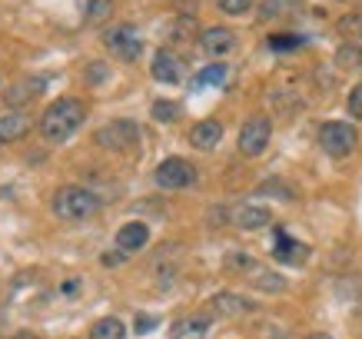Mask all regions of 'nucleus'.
Masks as SVG:
<instances>
[{
	"mask_svg": "<svg viewBox=\"0 0 362 339\" xmlns=\"http://www.w3.org/2000/svg\"><path fill=\"white\" fill-rule=\"evenodd\" d=\"M87 120V103L77 97H60L40 117V137L47 143H66Z\"/></svg>",
	"mask_w": 362,
	"mask_h": 339,
	"instance_id": "f257e3e1",
	"label": "nucleus"
},
{
	"mask_svg": "<svg viewBox=\"0 0 362 339\" xmlns=\"http://www.w3.org/2000/svg\"><path fill=\"white\" fill-rule=\"evenodd\" d=\"M223 266L230 270V273L243 276L250 286H256L259 293H286V276H279L276 270H269L266 263H259L256 256H250V253L243 250H230L226 253V260H223Z\"/></svg>",
	"mask_w": 362,
	"mask_h": 339,
	"instance_id": "f03ea898",
	"label": "nucleus"
},
{
	"mask_svg": "<svg viewBox=\"0 0 362 339\" xmlns=\"http://www.w3.org/2000/svg\"><path fill=\"white\" fill-rule=\"evenodd\" d=\"M100 197L87 186H60L50 200V209L57 213V219H66V223H83V219L97 217L100 213Z\"/></svg>",
	"mask_w": 362,
	"mask_h": 339,
	"instance_id": "7ed1b4c3",
	"label": "nucleus"
},
{
	"mask_svg": "<svg viewBox=\"0 0 362 339\" xmlns=\"http://www.w3.org/2000/svg\"><path fill=\"white\" fill-rule=\"evenodd\" d=\"M319 140V150L332 160H342V156H349L356 146H359V130L352 127V123H342V120H329L322 123L316 133Z\"/></svg>",
	"mask_w": 362,
	"mask_h": 339,
	"instance_id": "20e7f679",
	"label": "nucleus"
},
{
	"mask_svg": "<svg viewBox=\"0 0 362 339\" xmlns=\"http://www.w3.org/2000/svg\"><path fill=\"white\" fill-rule=\"evenodd\" d=\"M93 143L103 146V150H117V154H123V150H133V146L140 143V127H136L133 120H110L93 133Z\"/></svg>",
	"mask_w": 362,
	"mask_h": 339,
	"instance_id": "39448f33",
	"label": "nucleus"
},
{
	"mask_svg": "<svg viewBox=\"0 0 362 339\" xmlns=\"http://www.w3.org/2000/svg\"><path fill=\"white\" fill-rule=\"evenodd\" d=\"M269 140H273V120L263 117V113H256V117H250V120L243 123L240 137H236V146H240L243 156H259V154H266Z\"/></svg>",
	"mask_w": 362,
	"mask_h": 339,
	"instance_id": "423d86ee",
	"label": "nucleus"
},
{
	"mask_svg": "<svg viewBox=\"0 0 362 339\" xmlns=\"http://www.w3.org/2000/svg\"><path fill=\"white\" fill-rule=\"evenodd\" d=\"M153 180L160 190H187V186L197 183V166L183 156H166L163 163L156 166Z\"/></svg>",
	"mask_w": 362,
	"mask_h": 339,
	"instance_id": "0eeeda50",
	"label": "nucleus"
},
{
	"mask_svg": "<svg viewBox=\"0 0 362 339\" xmlns=\"http://www.w3.org/2000/svg\"><path fill=\"white\" fill-rule=\"evenodd\" d=\"M103 47L120 60H136L143 54V37L133 23H117L110 30H103Z\"/></svg>",
	"mask_w": 362,
	"mask_h": 339,
	"instance_id": "6e6552de",
	"label": "nucleus"
},
{
	"mask_svg": "<svg viewBox=\"0 0 362 339\" xmlns=\"http://www.w3.org/2000/svg\"><path fill=\"white\" fill-rule=\"evenodd\" d=\"M236 44H240V40H236V33H233L230 27H206V30L199 33V50L206 57H216V60L233 54Z\"/></svg>",
	"mask_w": 362,
	"mask_h": 339,
	"instance_id": "1a4fd4ad",
	"label": "nucleus"
},
{
	"mask_svg": "<svg viewBox=\"0 0 362 339\" xmlns=\"http://www.w3.org/2000/svg\"><path fill=\"white\" fill-rule=\"evenodd\" d=\"M150 74H153L156 84H180L183 80V74H187V67H183V60L173 54V50H156L153 54V64H150Z\"/></svg>",
	"mask_w": 362,
	"mask_h": 339,
	"instance_id": "9d476101",
	"label": "nucleus"
},
{
	"mask_svg": "<svg viewBox=\"0 0 362 339\" xmlns=\"http://www.w3.org/2000/svg\"><path fill=\"white\" fill-rule=\"evenodd\" d=\"M117 250L123 253V256H130V253L143 250L146 243H150V226L146 223H140V219H130V223H123L120 230H117Z\"/></svg>",
	"mask_w": 362,
	"mask_h": 339,
	"instance_id": "9b49d317",
	"label": "nucleus"
},
{
	"mask_svg": "<svg viewBox=\"0 0 362 339\" xmlns=\"http://www.w3.org/2000/svg\"><path fill=\"white\" fill-rule=\"evenodd\" d=\"M223 140V123L220 120H199L193 130H189V143L197 146L199 154H209V150H216Z\"/></svg>",
	"mask_w": 362,
	"mask_h": 339,
	"instance_id": "f8f14e48",
	"label": "nucleus"
},
{
	"mask_svg": "<svg viewBox=\"0 0 362 339\" xmlns=\"http://www.w3.org/2000/svg\"><path fill=\"white\" fill-rule=\"evenodd\" d=\"M209 309L223 319H233V316H246V313H252V303L246 299V296H236V293H216L213 299H209Z\"/></svg>",
	"mask_w": 362,
	"mask_h": 339,
	"instance_id": "ddd939ff",
	"label": "nucleus"
},
{
	"mask_svg": "<svg viewBox=\"0 0 362 339\" xmlns=\"http://www.w3.org/2000/svg\"><path fill=\"white\" fill-rule=\"evenodd\" d=\"M206 336H209V316L206 313L183 316L170 326V339H206Z\"/></svg>",
	"mask_w": 362,
	"mask_h": 339,
	"instance_id": "4468645a",
	"label": "nucleus"
},
{
	"mask_svg": "<svg viewBox=\"0 0 362 339\" xmlns=\"http://www.w3.org/2000/svg\"><path fill=\"white\" fill-rule=\"evenodd\" d=\"M30 130V117L23 110H7L0 113V143H17Z\"/></svg>",
	"mask_w": 362,
	"mask_h": 339,
	"instance_id": "2eb2a0df",
	"label": "nucleus"
},
{
	"mask_svg": "<svg viewBox=\"0 0 362 339\" xmlns=\"http://www.w3.org/2000/svg\"><path fill=\"white\" fill-rule=\"evenodd\" d=\"M233 223L240 226V230H263V226H269L273 223V213L266 207H252V203H246V207L233 209Z\"/></svg>",
	"mask_w": 362,
	"mask_h": 339,
	"instance_id": "dca6fc26",
	"label": "nucleus"
},
{
	"mask_svg": "<svg viewBox=\"0 0 362 339\" xmlns=\"http://www.w3.org/2000/svg\"><path fill=\"white\" fill-rule=\"evenodd\" d=\"M44 87H47V80L44 77H23V80H17L11 90H7V103L11 107H21V103H30L33 97H40L44 93Z\"/></svg>",
	"mask_w": 362,
	"mask_h": 339,
	"instance_id": "f3484780",
	"label": "nucleus"
},
{
	"mask_svg": "<svg viewBox=\"0 0 362 339\" xmlns=\"http://www.w3.org/2000/svg\"><path fill=\"white\" fill-rule=\"evenodd\" d=\"M273 253H276V260H283V263H303L309 256V246L289 240L283 230H276V250Z\"/></svg>",
	"mask_w": 362,
	"mask_h": 339,
	"instance_id": "a211bd4d",
	"label": "nucleus"
},
{
	"mask_svg": "<svg viewBox=\"0 0 362 339\" xmlns=\"http://www.w3.org/2000/svg\"><path fill=\"white\" fill-rule=\"evenodd\" d=\"M80 7V17H83V23H100L107 21L113 11V0H77Z\"/></svg>",
	"mask_w": 362,
	"mask_h": 339,
	"instance_id": "6ab92c4d",
	"label": "nucleus"
},
{
	"mask_svg": "<svg viewBox=\"0 0 362 339\" xmlns=\"http://www.w3.org/2000/svg\"><path fill=\"white\" fill-rule=\"evenodd\" d=\"M90 339H127V326H123L117 316H103L93 323Z\"/></svg>",
	"mask_w": 362,
	"mask_h": 339,
	"instance_id": "aec40b11",
	"label": "nucleus"
},
{
	"mask_svg": "<svg viewBox=\"0 0 362 339\" xmlns=\"http://www.w3.org/2000/svg\"><path fill=\"white\" fill-rule=\"evenodd\" d=\"M339 37H346V44H359L362 40V13H342L339 23H336Z\"/></svg>",
	"mask_w": 362,
	"mask_h": 339,
	"instance_id": "412c9836",
	"label": "nucleus"
},
{
	"mask_svg": "<svg viewBox=\"0 0 362 339\" xmlns=\"http://www.w3.org/2000/svg\"><path fill=\"white\" fill-rule=\"evenodd\" d=\"M150 117H153L156 123H176L183 117V107H180L176 100H156L153 107H150Z\"/></svg>",
	"mask_w": 362,
	"mask_h": 339,
	"instance_id": "4be33fe9",
	"label": "nucleus"
},
{
	"mask_svg": "<svg viewBox=\"0 0 362 339\" xmlns=\"http://www.w3.org/2000/svg\"><path fill=\"white\" fill-rule=\"evenodd\" d=\"M226 80V64H209V67H203L197 77H193V84L189 87L193 90H203L206 84H223Z\"/></svg>",
	"mask_w": 362,
	"mask_h": 339,
	"instance_id": "5701e85b",
	"label": "nucleus"
},
{
	"mask_svg": "<svg viewBox=\"0 0 362 339\" xmlns=\"http://www.w3.org/2000/svg\"><path fill=\"white\" fill-rule=\"evenodd\" d=\"M306 44V37H299V33H273L269 37V50L276 54H286V50H296V47Z\"/></svg>",
	"mask_w": 362,
	"mask_h": 339,
	"instance_id": "b1692460",
	"label": "nucleus"
},
{
	"mask_svg": "<svg viewBox=\"0 0 362 339\" xmlns=\"http://www.w3.org/2000/svg\"><path fill=\"white\" fill-rule=\"evenodd\" d=\"M336 64H339L342 70H352V67H359V64H362L359 44H342L339 50H336Z\"/></svg>",
	"mask_w": 362,
	"mask_h": 339,
	"instance_id": "393cba45",
	"label": "nucleus"
},
{
	"mask_svg": "<svg viewBox=\"0 0 362 339\" xmlns=\"http://www.w3.org/2000/svg\"><path fill=\"white\" fill-rule=\"evenodd\" d=\"M296 11V0H259V17H283Z\"/></svg>",
	"mask_w": 362,
	"mask_h": 339,
	"instance_id": "a878e982",
	"label": "nucleus"
},
{
	"mask_svg": "<svg viewBox=\"0 0 362 339\" xmlns=\"http://www.w3.org/2000/svg\"><path fill=\"white\" fill-rule=\"evenodd\" d=\"M252 0H220V11L230 13V17H243V13H250Z\"/></svg>",
	"mask_w": 362,
	"mask_h": 339,
	"instance_id": "bb28decb",
	"label": "nucleus"
},
{
	"mask_svg": "<svg viewBox=\"0 0 362 339\" xmlns=\"http://www.w3.org/2000/svg\"><path fill=\"white\" fill-rule=\"evenodd\" d=\"M346 110H349V117H356V120H362V84L359 87L349 90V100H346Z\"/></svg>",
	"mask_w": 362,
	"mask_h": 339,
	"instance_id": "cd10ccee",
	"label": "nucleus"
},
{
	"mask_svg": "<svg viewBox=\"0 0 362 339\" xmlns=\"http://www.w3.org/2000/svg\"><path fill=\"white\" fill-rule=\"evenodd\" d=\"M259 193H276V197L279 200H296V193H293V190H289V186H283V183H266V186H259Z\"/></svg>",
	"mask_w": 362,
	"mask_h": 339,
	"instance_id": "c85d7f7f",
	"label": "nucleus"
},
{
	"mask_svg": "<svg viewBox=\"0 0 362 339\" xmlns=\"http://www.w3.org/2000/svg\"><path fill=\"white\" fill-rule=\"evenodd\" d=\"M156 323H160L156 316H150V313H140V316L133 319V329H136V333H150V329H156Z\"/></svg>",
	"mask_w": 362,
	"mask_h": 339,
	"instance_id": "c756f323",
	"label": "nucleus"
},
{
	"mask_svg": "<svg viewBox=\"0 0 362 339\" xmlns=\"http://www.w3.org/2000/svg\"><path fill=\"white\" fill-rule=\"evenodd\" d=\"M103 77H107V70H103V67H100L97 60H93V67H90V80L97 84V80H103Z\"/></svg>",
	"mask_w": 362,
	"mask_h": 339,
	"instance_id": "7c9ffc66",
	"label": "nucleus"
},
{
	"mask_svg": "<svg viewBox=\"0 0 362 339\" xmlns=\"http://www.w3.org/2000/svg\"><path fill=\"white\" fill-rule=\"evenodd\" d=\"M303 339H332V336H326V333H313V336H303Z\"/></svg>",
	"mask_w": 362,
	"mask_h": 339,
	"instance_id": "2f4dec72",
	"label": "nucleus"
}]
</instances>
